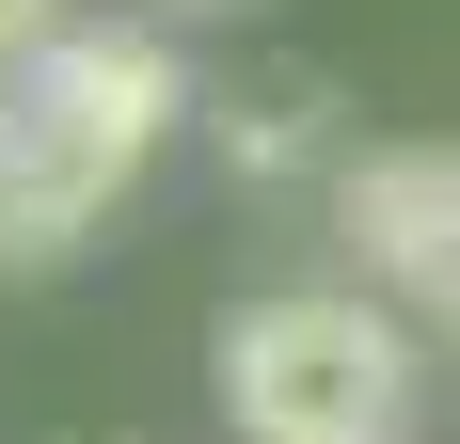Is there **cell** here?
Masks as SVG:
<instances>
[{"mask_svg": "<svg viewBox=\"0 0 460 444\" xmlns=\"http://www.w3.org/2000/svg\"><path fill=\"white\" fill-rule=\"evenodd\" d=\"M318 143H333V111H318L302 80H286V95H254V111H223V159H238V175H302Z\"/></svg>", "mask_w": 460, "mask_h": 444, "instance_id": "277c9868", "label": "cell"}, {"mask_svg": "<svg viewBox=\"0 0 460 444\" xmlns=\"http://www.w3.org/2000/svg\"><path fill=\"white\" fill-rule=\"evenodd\" d=\"M0 128H16V64H0Z\"/></svg>", "mask_w": 460, "mask_h": 444, "instance_id": "8992f818", "label": "cell"}, {"mask_svg": "<svg viewBox=\"0 0 460 444\" xmlns=\"http://www.w3.org/2000/svg\"><path fill=\"white\" fill-rule=\"evenodd\" d=\"M190 111L159 32H48L16 64V128H0V270H64L111 222V191L159 159V128Z\"/></svg>", "mask_w": 460, "mask_h": 444, "instance_id": "6da1fadb", "label": "cell"}, {"mask_svg": "<svg viewBox=\"0 0 460 444\" xmlns=\"http://www.w3.org/2000/svg\"><path fill=\"white\" fill-rule=\"evenodd\" d=\"M223 413H238V444H397L413 350H397V317L302 286V302L223 317Z\"/></svg>", "mask_w": 460, "mask_h": 444, "instance_id": "7a4b0ae2", "label": "cell"}, {"mask_svg": "<svg viewBox=\"0 0 460 444\" xmlns=\"http://www.w3.org/2000/svg\"><path fill=\"white\" fill-rule=\"evenodd\" d=\"M48 32H64V0H0V64H32Z\"/></svg>", "mask_w": 460, "mask_h": 444, "instance_id": "5b68a950", "label": "cell"}, {"mask_svg": "<svg viewBox=\"0 0 460 444\" xmlns=\"http://www.w3.org/2000/svg\"><path fill=\"white\" fill-rule=\"evenodd\" d=\"M349 238H366L413 302L460 317V159H366V175H349Z\"/></svg>", "mask_w": 460, "mask_h": 444, "instance_id": "3957f363", "label": "cell"}, {"mask_svg": "<svg viewBox=\"0 0 460 444\" xmlns=\"http://www.w3.org/2000/svg\"><path fill=\"white\" fill-rule=\"evenodd\" d=\"M175 16H238V0H175Z\"/></svg>", "mask_w": 460, "mask_h": 444, "instance_id": "52a82bcc", "label": "cell"}]
</instances>
